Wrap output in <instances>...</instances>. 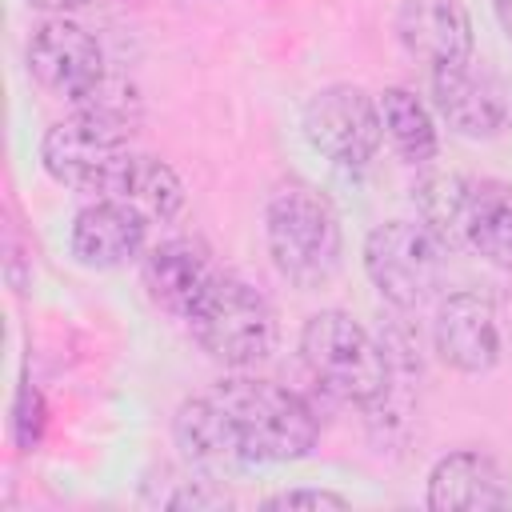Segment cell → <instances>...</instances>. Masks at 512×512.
Instances as JSON below:
<instances>
[{
    "label": "cell",
    "mask_w": 512,
    "mask_h": 512,
    "mask_svg": "<svg viewBox=\"0 0 512 512\" xmlns=\"http://www.w3.org/2000/svg\"><path fill=\"white\" fill-rule=\"evenodd\" d=\"M172 436L188 460L212 468L288 464L316 448L320 416L300 392L236 372L188 396L172 416Z\"/></svg>",
    "instance_id": "cell-1"
},
{
    "label": "cell",
    "mask_w": 512,
    "mask_h": 512,
    "mask_svg": "<svg viewBox=\"0 0 512 512\" xmlns=\"http://www.w3.org/2000/svg\"><path fill=\"white\" fill-rule=\"evenodd\" d=\"M264 244L272 268L292 288H324L344 256L340 216L320 188L288 180L264 204Z\"/></svg>",
    "instance_id": "cell-2"
},
{
    "label": "cell",
    "mask_w": 512,
    "mask_h": 512,
    "mask_svg": "<svg viewBox=\"0 0 512 512\" xmlns=\"http://www.w3.org/2000/svg\"><path fill=\"white\" fill-rule=\"evenodd\" d=\"M300 360L312 372V380L344 404L376 408L388 400V388H392L388 352L344 308H320L304 320Z\"/></svg>",
    "instance_id": "cell-3"
},
{
    "label": "cell",
    "mask_w": 512,
    "mask_h": 512,
    "mask_svg": "<svg viewBox=\"0 0 512 512\" xmlns=\"http://www.w3.org/2000/svg\"><path fill=\"white\" fill-rule=\"evenodd\" d=\"M188 328L204 356L232 372L264 364L280 344V320L268 296L228 272H220L204 300L192 308Z\"/></svg>",
    "instance_id": "cell-4"
},
{
    "label": "cell",
    "mask_w": 512,
    "mask_h": 512,
    "mask_svg": "<svg viewBox=\"0 0 512 512\" xmlns=\"http://www.w3.org/2000/svg\"><path fill=\"white\" fill-rule=\"evenodd\" d=\"M132 124L136 120H124L112 112L76 108L72 116L56 120L40 136V168L60 188L108 196L116 172L136 152L132 148Z\"/></svg>",
    "instance_id": "cell-5"
},
{
    "label": "cell",
    "mask_w": 512,
    "mask_h": 512,
    "mask_svg": "<svg viewBox=\"0 0 512 512\" xmlns=\"http://www.w3.org/2000/svg\"><path fill=\"white\" fill-rule=\"evenodd\" d=\"M364 276L392 308H420L440 292L448 248L424 220H384L364 236Z\"/></svg>",
    "instance_id": "cell-6"
},
{
    "label": "cell",
    "mask_w": 512,
    "mask_h": 512,
    "mask_svg": "<svg viewBox=\"0 0 512 512\" xmlns=\"http://www.w3.org/2000/svg\"><path fill=\"white\" fill-rule=\"evenodd\" d=\"M300 128L304 140L332 160L336 168H368L380 152L384 140V124H380V108L376 100L360 88V84H324L308 96L304 112H300Z\"/></svg>",
    "instance_id": "cell-7"
},
{
    "label": "cell",
    "mask_w": 512,
    "mask_h": 512,
    "mask_svg": "<svg viewBox=\"0 0 512 512\" xmlns=\"http://www.w3.org/2000/svg\"><path fill=\"white\" fill-rule=\"evenodd\" d=\"M28 76L56 100L84 104L104 80H108V60L100 40L76 24L72 16H48L32 28L28 48H24Z\"/></svg>",
    "instance_id": "cell-8"
},
{
    "label": "cell",
    "mask_w": 512,
    "mask_h": 512,
    "mask_svg": "<svg viewBox=\"0 0 512 512\" xmlns=\"http://www.w3.org/2000/svg\"><path fill=\"white\" fill-rule=\"evenodd\" d=\"M432 348L440 364L460 376L492 372L504 352L492 300L480 292H448L432 316Z\"/></svg>",
    "instance_id": "cell-9"
},
{
    "label": "cell",
    "mask_w": 512,
    "mask_h": 512,
    "mask_svg": "<svg viewBox=\"0 0 512 512\" xmlns=\"http://www.w3.org/2000/svg\"><path fill=\"white\" fill-rule=\"evenodd\" d=\"M216 276H220V268L212 260V248L200 236L160 240L140 260V280H144L148 300L180 320L192 316V308L204 300V292L216 284Z\"/></svg>",
    "instance_id": "cell-10"
},
{
    "label": "cell",
    "mask_w": 512,
    "mask_h": 512,
    "mask_svg": "<svg viewBox=\"0 0 512 512\" xmlns=\"http://www.w3.org/2000/svg\"><path fill=\"white\" fill-rule=\"evenodd\" d=\"M396 40L400 48L436 68H456V64H472V16L460 0H400L396 8Z\"/></svg>",
    "instance_id": "cell-11"
},
{
    "label": "cell",
    "mask_w": 512,
    "mask_h": 512,
    "mask_svg": "<svg viewBox=\"0 0 512 512\" xmlns=\"http://www.w3.org/2000/svg\"><path fill=\"white\" fill-rule=\"evenodd\" d=\"M148 216H140L136 208L120 204V200H92L72 216L68 228V252L80 268L92 272H112L132 264L144 252L148 240Z\"/></svg>",
    "instance_id": "cell-12"
},
{
    "label": "cell",
    "mask_w": 512,
    "mask_h": 512,
    "mask_svg": "<svg viewBox=\"0 0 512 512\" xmlns=\"http://www.w3.org/2000/svg\"><path fill=\"white\" fill-rule=\"evenodd\" d=\"M424 504L432 512H488L512 504V480L496 456L480 448H456L428 472Z\"/></svg>",
    "instance_id": "cell-13"
},
{
    "label": "cell",
    "mask_w": 512,
    "mask_h": 512,
    "mask_svg": "<svg viewBox=\"0 0 512 512\" xmlns=\"http://www.w3.org/2000/svg\"><path fill=\"white\" fill-rule=\"evenodd\" d=\"M432 104L440 120L464 140H492L508 124V108L500 92L484 76H476L468 64L432 72Z\"/></svg>",
    "instance_id": "cell-14"
},
{
    "label": "cell",
    "mask_w": 512,
    "mask_h": 512,
    "mask_svg": "<svg viewBox=\"0 0 512 512\" xmlns=\"http://www.w3.org/2000/svg\"><path fill=\"white\" fill-rule=\"evenodd\" d=\"M100 200H120L128 208H136L140 216H148L152 224H168L180 216L184 208V180L176 176V168L152 152H132L124 160V168L116 172L108 196Z\"/></svg>",
    "instance_id": "cell-15"
},
{
    "label": "cell",
    "mask_w": 512,
    "mask_h": 512,
    "mask_svg": "<svg viewBox=\"0 0 512 512\" xmlns=\"http://www.w3.org/2000/svg\"><path fill=\"white\" fill-rule=\"evenodd\" d=\"M464 248H472L492 268L512 272V184L504 180H472Z\"/></svg>",
    "instance_id": "cell-16"
},
{
    "label": "cell",
    "mask_w": 512,
    "mask_h": 512,
    "mask_svg": "<svg viewBox=\"0 0 512 512\" xmlns=\"http://www.w3.org/2000/svg\"><path fill=\"white\" fill-rule=\"evenodd\" d=\"M376 108H380V124H384V136L392 140V148L408 160V164H428L436 160L440 152V128H436V116L432 108L404 84H392L376 96Z\"/></svg>",
    "instance_id": "cell-17"
},
{
    "label": "cell",
    "mask_w": 512,
    "mask_h": 512,
    "mask_svg": "<svg viewBox=\"0 0 512 512\" xmlns=\"http://www.w3.org/2000/svg\"><path fill=\"white\" fill-rule=\"evenodd\" d=\"M468 196H472V176L456 172H432L416 184V208L420 220L436 232V240L456 252L464 248V220H468Z\"/></svg>",
    "instance_id": "cell-18"
},
{
    "label": "cell",
    "mask_w": 512,
    "mask_h": 512,
    "mask_svg": "<svg viewBox=\"0 0 512 512\" xmlns=\"http://www.w3.org/2000/svg\"><path fill=\"white\" fill-rule=\"evenodd\" d=\"M44 424H48V408H44V396L40 388H32L28 380L20 384L16 392V404H12V432H16V444L24 452H32L44 436Z\"/></svg>",
    "instance_id": "cell-19"
},
{
    "label": "cell",
    "mask_w": 512,
    "mask_h": 512,
    "mask_svg": "<svg viewBox=\"0 0 512 512\" xmlns=\"http://www.w3.org/2000/svg\"><path fill=\"white\" fill-rule=\"evenodd\" d=\"M352 500L332 492V488H284L276 496H268L260 508L264 512H280V508H348Z\"/></svg>",
    "instance_id": "cell-20"
},
{
    "label": "cell",
    "mask_w": 512,
    "mask_h": 512,
    "mask_svg": "<svg viewBox=\"0 0 512 512\" xmlns=\"http://www.w3.org/2000/svg\"><path fill=\"white\" fill-rule=\"evenodd\" d=\"M164 504H168V508H224V504H232V500H228L224 492H216L208 480H200V484H188V488L172 492Z\"/></svg>",
    "instance_id": "cell-21"
},
{
    "label": "cell",
    "mask_w": 512,
    "mask_h": 512,
    "mask_svg": "<svg viewBox=\"0 0 512 512\" xmlns=\"http://www.w3.org/2000/svg\"><path fill=\"white\" fill-rule=\"evenodd\" d=\"M24 4L36 8V12H48V16H68V12H76V8H84L92 0H24Z\"/></svg>",
    "instance_id": "cell-22"
},
{
    "label": "cell",
    "mask_w": 512,
    "mask_h": 512,
    "mask_svg": "<svg viewBox=\"0 0 512 512\" xmlns=\"http://www.w3.org/2000/svg\"><path fill=\"white\" fill-rule=\"evenodd\" d=\"M492 12H496V20H500V32H504L508 44H512V0H492Z\"/></svg>",
    "instance_id": "cell-23"
}]
</instances>
